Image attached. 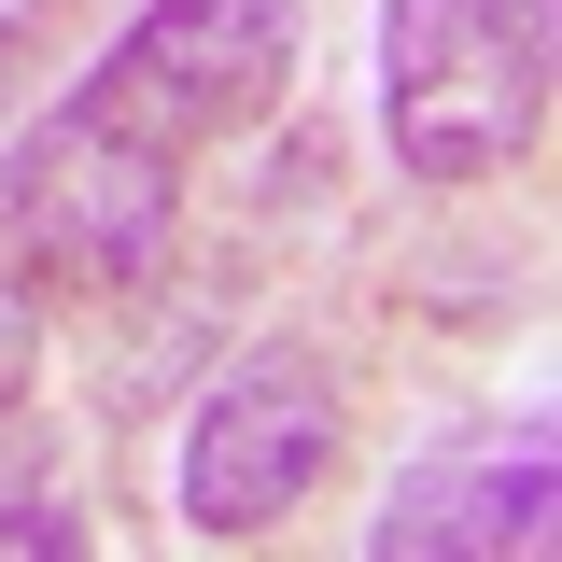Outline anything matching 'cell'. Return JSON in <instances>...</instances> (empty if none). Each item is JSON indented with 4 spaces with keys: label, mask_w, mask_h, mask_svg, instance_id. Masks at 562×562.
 Wrapping results in <instances>:
<instances>
[{
    "label": "cell",
    "mask_w": 562,
    "mask_h": 562,
    "mask_svg": "<svg viewBox=\"0 0 562 562\" xmlns=\"http://www.w3.org/2000/svg\"><path fill=\"white\" fill-rule=\"evenodd\" d=\"M281 85H295V14L281 0H140L0 169L14 254L43 281H85V295L140 281L169 254L183 169L225 127H254Z\"/></svg>",
    "instance_id": "6da1fadb"
},
{
    "label": "cell",
    "mask_w": 562,
    "mask_h": 562,
    "mask_svg": "<svg viewBox=\"0 0 562 562\" xmlns=\"http://www.w3.org/2000/svg\"><path fill=\"white\" fill-rule=\"evenodd\" d=\"M562 0H380V127L422 183H492L549 127Z\"/></svg>",
    "instance_id": "7a4b0ae2"
},
{
    "label": "cell",
    "mask_w": 562,
    "mask_h": 562,
    "mask_svg": "<svg viewBox=\"0 0 562 562\" xmlns=\"http://www.w3.org/2000/svg\"><path fill=\"white\" fill-rule=\"evenodd\" d=\"M324 464H338V366L310 338H268V351H239L198 394V422H183V520L239 549V535L295 520L324 492Z\"/></svg>",
    "instance_id": "3957f363"
},
{
    "label": "cell",
    "mask_w": 562,
    "mask_h": 562,
    "mask_svg": "<svg viewBox=\"0 0 562 562\" xmlns=\"http://www.w3.org/2000/svg\"><path fill=\"white\" fill-rule=\"evenodd\" d=\"M549 492H562V436L549 422H492V436H464V450H436V464H408V479L380 492V520H366V549L380 562H479V549H549Z\"/></svg>",
    "instance_id": "277c9868"
},
{
    "label": "cell",
    "mask_w": 562,
    "mask_h": 562,
    "mask_svg": "<svg viewBox=\"0 0 562 562\" xmlns=\"http://www.w3.org/2000/svg\"><path fill=\"white\" fill-rule=\"evenodd\" d=\"M0 549H29V562H70V549H85V506H70V479H57L43 436L0 450Z\"/></svg>",
    "instance_id": "5b68a950"
},
{
    "label": "cell",
    "mask_w": 562,
    "mask_h": 562,
    "mask_svg": "<svg viewBox=\"0 0 562 562\" xmlns=\"http://www.w3.org/2000/svg\"><path fill=\"white\" fill-rule=\"evenodd\" d=\"M29 366H43V295H29L14 268H0V408L29 394Z\"/></svg>",
    "instance_id": "8992f818"
},
{
    "label": "cell",
    "mask_w": 562,
    "mask_h": 562,
    "mask_svg": "<svg viewBox=\"0 0 562 562\" xmlns=\"http://www.w3.org/2000/svg\"><path fill=\"white\" fill-rule=\"evenodd\" d=\"M0 57H14V14H0Z\"/></svg>",
    "instance_id": "52a82bcc"
}]
</instances>
